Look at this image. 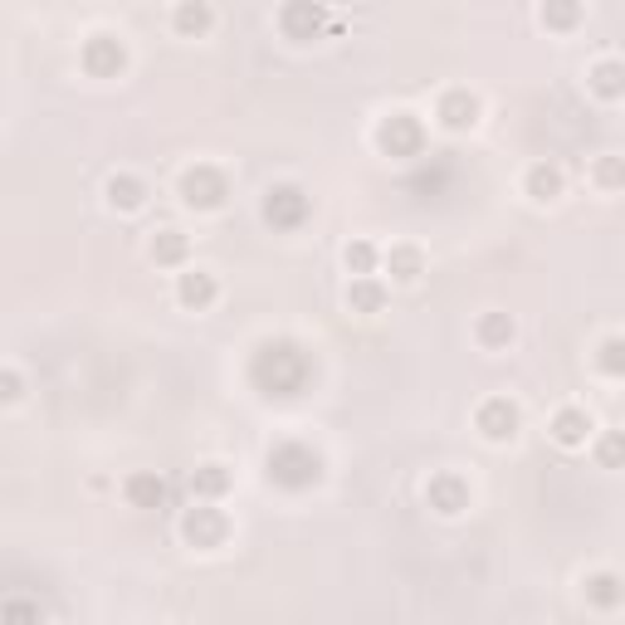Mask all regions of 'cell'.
<instances>
[{
  "instance_id": "cell-2",
  "label": "cell",
  "mask_w": 625,
  "mask_h": 625,
  "mask_svg": "<svg viewBox=\"0 0 625 625\" xmlns=\"http://www.w3.org/2000/svg\"><path fill=\"white\" fill-rule=\"evenodd\" d=\"M265 474H269V484L289 488V494H303V488H313L323 479V454L313 445H303V440H279L265 454Z\"/></svg>"
},
{
  "instance_id": "cell-27",
  "label": "cell",
  "mask_w": 625,
  "mask_h": 625,
  "mask_svg": "<svg viewBox=\"0 0 625 625\" xmlns=\"http://www.w3.org/2000/svg\"><path fill=\"white\" fill-rule=\"evenodd\" d=\"M0 625H44V606L35 596H6L0 601Z\"/></svg>"
},
{
  "instance_id": "cell-10",
  "label": "cell",
  "mask_w": 625,
  "mask_h": 625,
  "mask_svg": "<svg viewBox=\"0 0 625 625\" xmlns=\"http://www.w3.org/2000/svg\"><path fill=\"white\" fill-rule=\"evenodd\" d=\"M479 118H484L479 94H470V88H445V94H440L435 122L445 132H470V128H479Z\"/></svg>"
},
{
  "instance_id": "cell-29",
  "label": "cell",
  "mask_w": 625,
  "mask_h": 625,
  "mask_svg": "<svg viewBox=\"0 0 625 625\" xmlns=\"http://www.w3.org/2000/svg\"><path fill=\"white\" fill-rule=\"evenodd\" d=\"M621 454H625L621 430H606V435L596 440V460H601V470H621Z\"/></svg>"
},
{
  "instance_id": "cell-1",
  "label": "cell",
  "mask_w": 625,
  "mask_h": 625,
  "mask_svg": "<svg viewBox=\"0 0 625 625\" xmlns=\"http://www.w3.org/2000/svg\"><path fill=\"white\" fill-rule=\"evenodd\" d=\"M309 377H313V357L289 337H274V343H265L249 357V381L265 396H303Z\"/></svg>"
},
{
  "instance_id": "cell-20",
  "label": "cell",
  "mask_w": 625,
  "mask_h": 625,
  "mask_svg": "<svg viewBox=\"0 0 625 625\" xmlns=\"http://www.w3.org/2000/svg\"><path fill=\"white\" fill-rule=\"evenodd\" d=\"M211 25H215V10L206 6V0H181V6L172 10V30H176L181 40L211 35Z\"/></svg>"
},
{
  "instance_id": "cell-22",
  "label": "cell",
  "mask_w": 625,
  "mask_h": 625,
  "mask_svg": "<svg viewBox=\"0 0 625 625\" xmlns=\"http://www.w3.org/2000/svg\"><path fill=\"white\" fill-rule=\"evenodd\" d=\"M586 84H591V94H596V98L621 104V98H625V64L621 60H596V64H591V74H586Z\"/></svg>"
},
{
  "instance_id": "cell-24",
  "label": "cell",
  "mask_w": 625,
  "mask_h": 625,
  "mask_svg": "<svg viewBox=\"0 0 625 625\" xmlns=\"http://www.w3.org/2000/svg\"><path fill=\"white\" fill-rule=\"evenodd\" d=\"M582 591H586V601L596 611H616L621 601H625V586H621L616 572H591L586 582H582Z\"/></svg>"
},
{
  "instance_id": "cell-26",
  "label": "cell",
  "mask_w": 625,
  "mask_h": 625,
  "mask_svg": "<svg viewBox=\"0 0 625 625\" xmlns=\"http://www.w3.org/2000/svg\"><path fill=\"white\" fill-rule=\"evenodd\" d=\"M538 20H542V30H576L582 25V6L576 0H548V6H538Z\"/></svg>"
},
{
  "instance_id": "cell-5",
  "label": "cell",
  "mask_w": 625,
  "mask_h": 625,
  "mask_svg": "<svg viewBox=\"0 0 625 625\" xmlns=\"http://www.w3.org/2000/svg\"><path fill=\"white\" fill-rule=\"evenodd\" d=\"M377 152L381 157H396V162H406V157H420V147H425V122L416 118V112H386L377 122Z\"/></svg>"
},
{
  "instance_id": "cell-9",
  "label": "cell",
  "mask_w": 625,
  "mask_h": 625,
  "mask_svg": "<svg viewBox=\"0 0 625 625\" xmlns=\"http://www.w3.org/2000/svg\"><path fill=\"white\" fill-rule=\"evenodd\" d=\"M425 504H430V514H440V518H460V514H470L474 488L460 470H440V474H430V484H425Z\"/></svg>"
},
{
  "instance_id": "cell-31",
  "label": "cell",
  "mask_w": 625,
  "mask_h": 625,
  "mask_svg": "<svg viewBox=\"0 0 625 625\" xmlns=\"http://www.w3.org/2000/svg\"><path fill=\"white\" fill-rule=\"evenodd\" d=\"M591 176H596V186H601V191H621V181H625L621 157H601V162L591 166Z\"/></svg>"
},
{
  "instance_id": "cell-15",
  "label": "cell",
  "mask_w": 625,
  "mask_h": 625,
  "mask_svg": "<svg viewBox=\"0 0 625 625\" xmlns=\"http://www.w3.org/2000/svg\"><path fill=\"white\" fill-rule=\"evenodd\" d=\"M147 196H152V191H147V181L138 172H112L108 186H104V201L118 215H138L147 206Z\"/></svg>"
},
{
  "instance_id": "cell-28",
  "label": "cell",
  "mask_w": 625,
  "mask_h": 625,
  "mask_svg": "<svg viewBox=\"0 0 625 625\" xmlns=\"http://www.w3.org/2000/svg\"><path fill=\"white\" fill-rule=\"evenodd\" d=\"M596 367L606 371V377H621V371H625V343H621V337H606V343H601Z\"/></svg>"
},
{
  "instance_id": "cell-8",
  "label": "cell",
  "mask_w": 625,
  "mask_h": 625,
  "mask_svg": "<svg viewBox=\"0 0 625 625\" xmlns=\"http://www.w3.org/2000/svg\"><path fill=\"white\" fill-rule=\"evenodd\" d=\"M78 64H84L88 78H122V69H128V44H122V35H108V30H98V35L84 40V50H78Z\"/></svg>"
},
{
  "instance_id": "cell-3",
  "label": "cell",
  "mask_w": 625,
  "mask_h": 625,
  "mask_svg": "<svg viewBox=\"0 0 625 625\" xmlns=\"http://www.w3.org/2000/svg\"><path fill=\"white\" fill-rule=\"evenodd\" d=\"M176 196H181V206H186V211L215 215V211H225V201H230V176H225L215 162H196V166L181 172Z\"/></svg>"
},
{
  "instance_id": "cell-6",
  "label": "cell",
  "mask_w": 625,
  "mask_h": 625,
  "mask_svg": "<svg viewBox=\"0 0 625 625\" xmlns=\"http://www.w3.org/2000/svg\"><path fill=\"white\" fill-rule=\"evenodd\" d=\"M259 211H265V225H274V230H299L313 215V196L299 181H279V186L265 191V206Z\"/></svg>"
},
{
  "instance_id": "cell-21",
  "label": "cell",
  "mask_w": 625,
  "mask_h": 625,
  "mask_svg": "<svg viewBox=\"0 0 625 625\" xmlns=\"http://www.w3.org/2000/svg\"><path fill=\"white\" fill-rule=\"evenodd\" d=\"M122 494H128L132 508H162L166 504V479L157 470H138V474H128Z\"/></svg>"
},
{
  "instance_id": "cell-30",
  "label": "cell",
  "mask_w": 625,
  "mask_h": 625,
  "mask_svg": "<svg viewBox=\"0 0 625 625\" xmlns=\"http://www.w3.org/2000/svg\"><path fill=\"white\" fill-rule=\"evenodd\" d=\"M25 391H30V386H25V377H20L15 367H0V406H20V401H25Z\"/></svg>"
},
{
  "instance_id": "cell-25",
  "label": "cell",
  "mask_w": 625,
  "mask_h": 625,
  "mask_svg": "<svg viewBox=\"0 0 625 625\" xmlns=\"http://www.w3.org/2000/svg\"><path fill=\"white\" fill-rule=\"evenodd\" d=\"M343 265H347L352 279H367V274H377V269H381V249L371 245V240H347Z\"/></svg>"
},
{
  "instance_id": "cell-19",
  "label": "cell",
  "mask_w": 625,
  "mask_h": 625,
  "mask_svg": "<svg viewBox=\"0 0 625 625\" xmlns=\"http://www.w3.org/2000/svg\"><path fill=\"white\" fill-rule=\"evenodd\" d=\"M381 265L396 283H420L425 279V255H420V245H391L381 255Z\"/></svg>"
},
{
  "instance_id": "cell-7",
  "label": "cell",
  "mask_w": 625,
  "mask_h": 625,
  "mask_svg": "<svg viewBox=\"0 0 625 625\" xmlns=\"http://www.w3.org/2000/svg\"><path fill=\"white\" fill-rule=\"evenodd\" d=\"M474 430H479L488 445H508V440H518V430H522L518 401H508V396H484L479 411H474Z\"/></svg>"
},
{
  "instance_id": "cell-14",
  "label": "cell",
  "mask_w": 625,
  "mask_h": 625,
  "mask_svg": "<svg viewBox=\"0 0 625 625\" xmlns=\"http://www.w3.org/2000/svg\"><path fill=\"white\" fill-rule=\"evenodd\" d=\"M235 488V470L220 460H206L191 470V494H196V504H220L225 494Z\"/></svg>"
},
{
  "instance_id": "cell-18",
  "label": "cell",
  "mask_w": 625,
  "mask_h": 625,
  "mask_svg": "<svg viewBox=\"0 0 625 625\" xmlns=\"http://www.w3.org/2000/svg\"><path fill=\"white\" fill-rule=\"evenodd\" d=\"M514 337H518V327H514V317H508V313L488 309V313L474 317V343H479L484 352H504Z\"/></svg>"
},
{
  "instance_id": "cell-11",
  "label": "cell",
  "mask_w": 625,
  "mask_h": 625,
  "mask_svg": "<svg viewBox=\"0 0 625 625\" xmlns=\"http://www.w3.org/2000/svg\"><path fill=\"white\" fill-rule=\"evenodd\" d=\"M279 30H283V40L309 44L327 30V10L313 6V0H289V6L279 10Z\"/></svg>"
},
{
  "instance_id": "cell-13",
  "label": "cell",
  "mask_w": 625,
  "mask_h": 625,
  "mask_svg": "<svg viewBox=\"0 0 625 625\" xmlns=\"http://www.w3.org/2000/svg\"><path fill=\"white\" fill-rule=\"evenodd\" d=\"M548 435L562 450H582V445H591V435H596V420H591L582 406H557L548 420Z\"/></svg>"
},
{
  "instance_id": "cell-12",
  "label": "cell",
  "mask_w": 625,
  "mask_h": 625,
  "mask_svg": "<svg viewBox=\"0 0 625 625\" xmlns=\"http://www.w3.org/2000/svg\"><path fill=\"white\" fill-rule=\"evenodd\" d=\"M176 303L186 313H206V309H215L220 303V279L211 274V269H181L176 274Z\"/></svg>"
},
{
  "instance_id": "cell-16",
  "label": "cell",
  "mask_w": 625,
  "mask_h": 625,
  "mask_svg": "<svg viewBox=\"0 0 625 625\" xmlns=\"http://www.w3.org/2000/svg\"><path fill=\"white\" fill-rule=\"evenodd\" d=\"M522 191H528V201H538V206H552L567 191V172L557 162H532L528 172H522Z\"/></svg>"
},
{
  "instance_id": "cell-4",
  "label": "cell",
  "mask_w": 625,
  "mask_h": 625,
  "mask_svg": "<svg viewBox=\"0 0 625 625\" xmlns=\"http://www.w3.org/2000/svg\"><path fill=\"white\" fill-rule=\"evenodd\" d=\"M181 542L196 552H215L230 542V514L220 504H191L181 514Z\"/></svg>"
},
{
  "instance_id": "cell-23",
  "label": "cell",
  "mask_w": 625,
  "mask_h": 625,
  "mask_svg": "<svg viewBox=\"0 0 625 625\" xmlns=\"http://www.w3.org/2000/svg\"><path fill=\"white\" fill-rule=\"evenodd\" d=\"M386 299H391V293H386V283H381L377 274L347 283V309H352V313H381Z\"/></svg>"
},
{
  "instance_id": "cell-17",
  "label": "cell",
  "mask_w": 625,
  "mask_h": 625,
  "mask_svg": "<svg viewBox=\"0 0 625 625\" xmlns=\"http://www.w3.org/2000/svg\"><path fill=\"white\" fill-rule=\"evenodd\" d=\"M147 255H152L157 269H186L191 259V235L176 230V225H166V230L152 235V245H147Z\"/></svg>"
}]
</instances>
